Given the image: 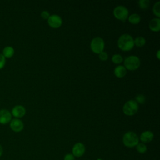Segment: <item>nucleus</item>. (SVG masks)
<instances>
[{"instance_id": "20e7f679", "label": "nucleus", "mask_w": 160, "mask_h": 160, "mask_svg": "<svg viewBox=\"0 0 160 160\" xmlns=\"http://www.w3.org/2000/svg\"><path fill=\"white\" fill-rule=\"evenodd\" d=\"M138 104L135 100L131 99L128 101L122 107V111L126 116H131L134 115L138 111Z\"/></svg>"}, {"instance_id": "412c9836", "label": "nucleus", "mask_w": 160, "mask_h": 160, "mask_svg": "<svg viewBox=\"0 0 160 160\" xmlns=\"http://www.w3.org/2000/svg\"><path fill=\"white\" fill-rule=\"evenodd\" d=\"M150 1L149 0H139L138 1V6L142 9H147L149 8Z\"/></svg>"}, {"instance_id": "dca6fc26", "label": "nucleus", "mask_w": 160, "mask_h": 160, "mask_svg": "<svg viewBox=\"0 0 160 160\" xmlns=\"http://www.w3.org/2000/svg\"><path fill=\"white\" fill-rule=\"evenodd\" d=\"M128 21L132 24H138L141 21V17L138 14H132L128 17Z\"/></svg>"}, {"instance_id": "a211bd4d", "label": "nucleus", "mask_w": 160, "mask_h": 160, "mask_svg": "<svg viewBox=\"0 0 160 160\" xmlns=\"http://www.w3.org/2000/svg\"><path fill=\"white\" fill-rule=\"evenodd\" d=\"M136 147L137 151L140 154H144L147 151V146L144 143L139 142Z\"/></svg>"}, {"instance_id": "423d86ee", "label": "nucleus", "mask_w": 160, "mask_h": 160, "mask_svg": "<svg viewBox=\"0 0 160 160\" xmlns=\"http://www.w3.org/2000/svg\"><path fill=\"white\" fill-rule=\"evenodd\" d=\"M114 16L118 20L125 21L129 15L128 9L124 6H118L113 10Z\"/></svg>"}, {"instance_id": "39448f33", "label": "nucleus", "mask_w": 160, "mask_h": 160, "mask_svg": "<svg viewBox=\"0 0 160 160\" xmlns=\"http://www.w3.org/2000/svg\"><path fill=\"white\" fill-rule=\"evenodd\" d=\"M90 48L93 52L99 54L104 49V40L99 37L93 38L90 43Z\"/></svg>"}, {"instance_id": "0eeeda50", "label": "nucleus", "mask_w": 160, "mask_h": 160, "mask_svg": "<svg viewBox=\"0 0 160 160\" xmlns=\"http://www.w3.org/2000/svg\"><path fill=\"white\" fill-rule=\"evenodd\" d=\"M62 23V20L61 18L57 14L50 15L49 18L48 19V24L52 28H59Z\"/></svg>"}, {"instance_id": "7ed1b4c3", "label": "nucleus", "mask_w": 160, "mask_h": 160, "mask_svg": "<svg viewBox=\"0 0 160 160\" xmlns=\"http://www.w3.org/2000/svg\"><path fill=\"white\" fill-rule=\"evenodd\" d=\"M140 59L136 56H129L125 58L124 61V68L129 71L136 70L140 66Z\"/></svg>"}, {"instance_id": "cd10ccee", "label": "nucleus", "mask_w": 160, "mask_h": 160, "mask_svg": "<svg viewBox=\"0 0 160 160\" xmlns=\"http://www.w3.org/2000/svg\"><path fill=\"white\" fill-rule=\"evenodd\" d=\"M156 57H157V58H158V59H159V50H158V52H157Z\"/></svg>"}, {"instance_id": "c85d7f7f", "label": "nucleus", "mask_w": 160, "mask_h": 160, "mask_svg": "<svg viewBox=\"0 0 160 160\" xmlns=\"http://www.w3.org/2000/svg\"><path fill=\"white\" fill-rule=\"evenodd\" d=\"M97 160H102V159L101 158H98V159H97Z\"/></svg>"}, {"instance_id": "ddd939ff", "label": "nucleus", "mask_w": 160, "mask_h": 160, "mask_svg": "<svg viewBox=\"0 0 160 160\" xmlns=\"http://www.w3.org/2000/svg\"><path fill=\"white\" fill-rule=\"evenodd\" d=\"M149 28L153 32H158L160 30V19L153 18L149 23Z\"/></svg>"}, {"instance_id": "6e6552de", "label": "nucleus", "mask_w": 160, "mask_h": 160, "mask_svg": "<svg viewBox=\"0 0 160 160\" xmlns=\"http://www.w3.org/2000/svg\"><path fill=\"white\" fill-rule=\"evenodd\" d=\"M86 151V148L83 143L77 142L72 148V154L74 157L80 158L82 156Z\"/></svg>"}, {"instance_id": "2eb2a0df", "label": "nucleus", "mask_w": 160, "mask_h": 160, "mask_svg": "<svg viewBox=\"0 0 160 160\" xmlns=\"http://www.w3.org/2000/svg\"><path fill=\"white\" fill-rule=\"evenodd\" d=\"M2 55L5 57V58H11L14 54V49L12 46H8L2 49Z\"/></svg>"}, {"instance_id": "f8f14e48", "label": "nucleus", "mask_w": 160, "mask_h": 160, "mask_svg": "<svg viewBox=\"0 0 160 160\" xmlns=\"http://www.w3.org/2000/svg\"><path fill=\"white\" fill-rule=\"evenodd\" d=\"M153 138H154V134L152 132L150 131H145L141 134L140 138L139 139H140L142 143L145 144V143H149L151 141H152Z\"/></svg>"}, {"instance_id": "f257e3e1", "label": "nucleus", "mask_w": 160, "mask_h": 160, "mask_svg": "<svg viewBox=\"0 0 160 160\" xmlns=\"http://www.w3.org/2000/svg\"><path fill=\"white\" fill-rule=\"evenodd\" d=\"M118 46L123 51H129L134 46V39L128 34H122L118 40Z\"/></svg>"}, {"instance_id": "9b49d317", "label": "nucleus", "mask_w": 160, "mask_h": 160, "mask_svg": "<svg viewBox=\"0 0 160 160\" xmlns=\"http://www.w3.org/2000/svg\"><path fill=\"white\" fill-rule=\"evenodd\" d=\"M26 114V109L22 105H16L11 110V114L16 118H21Z\"/></svg>"}, {"instance_id": "f3484780", "label": "nucleus", "mask_w": 160, "mask_h": 160, "mask_svg": "<svg viewBox=\"0 0 160 160\" xmlns=\"http://www.w3.org/2000/svg\"><path fill=\"white\" fill-rule=\"evenodd\" d=\"M134 45L137 47H142L146 44V39L143 37L139 36L137 37L135 40H134Z\"/></svg>"}, {"instance_id": "1a4fd4ad", "label": "nucleus", "mask_w": 160, "mask_h": 160, "mask_svg": "<svg viewBox=\"0 0 160 160\" xmlns=\"http://www.w3.org/2000/svg\"><path fill=\"white\" fill-rule=\"evenodd\" d=\"M10 128L12 131L16 132H19L22 131L24 128V123L23 122L18 118H14L11 119L9 124Z\"/></svg>"}, {"instance_id": "a878e982", "label": "nucleus", "mask_w": 160, "mask_h": 160, "mask_svg": "<svg viewBox=\"0 0 160 160\" xmlns=\"http://www.w3.org/2000/svg\"><path fill=\"white\" fill-rule=\"evenodd\" d=\"M64 160H75V157L72 154L68 153L64 156Z\"/></svg>"}, {"instance_id": "bb28decb", "label": "nucleus", "mask_w": 160, "mask_h": 160, "mask_svg": "<svg viewBox=\"0 0 160 160\" xmlns=\"http://www.w3.org/2000/svg\"><path fill=\"white\" fill-rule=\"evenodd\" d=\"M3 154V148H2V146L0 144V157L2 156Z\"/></svg>"}, {"instance_id": "4be33fe9", "label": "nucleus", "mask_w": 160, "mask_h": 160, "mask_svg": "<svg viewBox=\"0 0 160 160\" xmlns=\"http://www.w3.org/2000/svg\"><path fill=\"white\" fill-rule=\"evenodd\" d=\"M135 99H136L135 101L137 103H139V104H143L145 102V99H146V98L143 94H138L136 96Z\"/></svg>"}, {"instance_id": "4468645a", "label": "nucleus", "mask_w": 160, "mask_h": 160, "mask_svg": "<svg viewBox=\"0 0 160 160\" xmlns=\"http://www.w3.org/2000/svg\"><path fill=\"white\" fill-rule=\"evenodd\" d=\"M126 72L127 70L124 66H118L114 69V74L118 78H122L124 77L126 74Z\"/></svg>"}, {"instance_id": "5701e85b", "label": "nucleus", "mask_w": 160, "mask_h": 160, "mask_svg": "<svg viewBox=\"0 0 160 160\" xmlns=\"http://www.w3.org/2000/svg\"><path fill=\"white\" fill-rule=\"evenodd\" d=\"M99 58L102 61H105L108 59V54L104 51L99 54Z\"/></svg>"}, {"instance_id": "aec40b11", "label": "nucleus", "mask_w": 160, "mask_h": 160, "mask_svg": "<svg viewBox=\"0 0 160 160\" xmlns=\"http://www.w3.org/2000/svg\"><path fill=\"white\" fill-rule=\"evenodd\" d=\"M111 60H112L113 63H114L116 64H120V63H121L122 62L123 58H122V57L120 54H114L112 56Z\"/></svg>"}, {"instance_id": "b1692460", "label": "nucleus", "mask_w": 160, "mask_h": 160, "mask_svg": "<svg viewBox=\"0 0 160 160\" xmlns=\"http://www.w3.org/2000/svg\"><path fill=\"white\" fill-rule=\"evenodd\" d=\"M6 64V58L2 55V53H0V69L3 68Z\"/></svg>"}, {"instance_id": "6ab92c4d", "label": "nucleus", "mask_w": 160, "mask_h": 160, "mask_svg": "<svg viewBox=\"0 0 160 160\" xmlns=\"http://www.w3.org/2000/svg\"><path fill=\"white\" fill-rule=\"evenodd\" d=\"M152 11L154 14L159 18L160 17V2L158 1L154 4L152 8Z\"/></svg>"}, {"instance_id": "f03ea898", "label": "nucleus", "mask_w": 160, "mask_h": 160, "mask_svg": "<svg viewBox=\"0 0 160 160\" xmlns=\"http://www.w3.org/2000/svg\"><path fill=\"white\" fill-rule=\"evenodd\" d=\"M139 137L132 131H128L126 132L122 137L123 144L127 148H134L139 143Z\"/></svg>"}, {"instance_id": "393cba45", "label": "nucleus", "mask_w": 160, "mask_h": 160, "mask_svg": "<svg viewBox=\"0 0 160 160\" xmlns=\"http://www.w3.org/2000/svg\"><path fill=\"white\" fill-rule=\"evenodd\" d=\"M50 16V14L48 11H43L41 13V17L43 19H47L49 18Z\"/></svg>"}, {"instance_id": "9d476101", "label": "nucleus", "mask_w": 160, "mask_h": 160, "mask_svg": "<svg viewBox=\"0 0 160 160\" xmlns=\"http://www.w3.org/2000/svg\"><path fill=\"white\" fill-rule=\"evenodd\" d=\"M12 119V114L11 112L6 109H2L0 110V124H6Z\"/></svg>"}]
</instances>
